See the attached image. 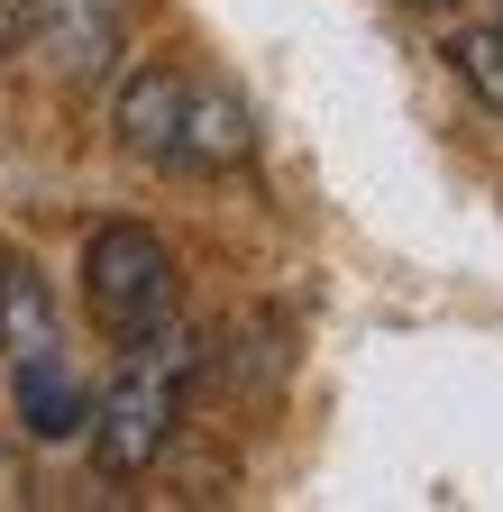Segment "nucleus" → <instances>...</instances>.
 Returning a JSON list of instances; mask_svg holds the SVG:
<instances>
[{"instance_id": "nucleus-1", "label": "nucleus", "mask_w": 503, "mask_h": 512, "mask_svg": "<svg viewBox=\"0 0 503 512\" xmlns=\"http://www.w3.org/2000/svg\"><path fill=\"white\" fill-rule=\"evenodd\" d=\"M183 375H193V339H174V330H156V339H138L129 348V375L110 384V394L92 403V458H101V476H147L156 458H165V439H174V412H183Z\"/></svg>"}, {"instance_id": "nucleus-3", "label": "nucleus", "mask_w": 503, "mask_h": 512, "mask_svg": "<svg viewBox=\"0 0 503 512\" xmlns=\"http://www.w3.org/2000/svg\"><path fill=\"white\" fill-rule=\"evenodd\" d=\"M28 46L46 55L55 92H92V83H110L119 46H129V0H37Z\"/></svg>"}, {"instance_id": "nucleus-6", "label": "nucleus", "mask_w": 503, "mask_h": 512, "mask_svg": "<svg viewBox=\"0 0 503 512\" xmlns=\"http://www.w3.org/2000/svg\"><path fill=\"white\" fill-rule=\"evenodd\" d=\"M247 156H257V119H247V101L220 92V83H193L183 128H174V174H238Z\"/></svg>"}, {"instance_id": "nucleus-9", "label": "nucleus", "mask_w": 503, "mask_h": 512, "mask_svg": "<svg viewBox=\"0 0 503 512\" xmlns=\"http://www.w3.org/2000/svg\"><path fill=\"white\" fill-rule=\"evenodd\" d=\"M28 19H37V0H0V55L28 46Z\"/></svg>"}, {"instance_id": "nucleus-7", "label": "nucleus", "mask_w": 503, "mask_h": 512, "mask_svg": "<svg viewBox=\"0 0 503 512\" xmlns=\"http://www.w3.org/2000/svg\"><path fill=\"white\" fill-rule=\"evenodd\" d=\"M10 394H19V421L37 439H74L92 421V394L74 384V357H46V366H10Z\"/></svg>"}, {"instance_id": "nucleus-10", "label": "nucleus", "mask_w": 503, "mask_h": 512, "mask_svg": "<svg viewBox=\"0 0 503 512\" xmlns=\"http://www.w3.org/2000/svg\"><path fill=\"white\" fill-rule=\"evenodd\" d=\"M0 503H28V494H19V467H10V458H0Z\"/></svg>"}, {"instance_id": "nucleus-8", "label": "nucleus", "mask_w": 503, "mask_h": 512, "mask_svg": "<svg viewBox=\"0 0 503 512\" xmlns=\"http://www.w3.org/2000/svg\"><path fill=\"white\" fill-rule=\"evenodd\" d=\"M449 64H458V83L503 119V19H494V28H458V37H449Z\"/></svg>"}, {"instance_id": "nucleus-5", "label": "nucleus", "mask_w": 503, "mask_h": 512, "mask_svg": "<svg viewBox=\"0 0 503 512\" xmlns=\"http://www.w3.org/2000/svg\"><path fill=\"white\" fill-rule=\"evenodd\" d=\"M183 101H193V74H174V64H138V74L119 83V101H110L119 156H129V165H174Z\"/></svg>"}, {"instance_id": "nucleus-2", "label": "nucleus", "mask_w": 503, "mask_h": 512, "mask_svg": "<svg viewBox=\"0 0 503 512\" xmlns=\"http://www.w3.org/2000/svg\"><path fill=\"white\" fill-rule=\"evenodd\" d=\"M83 302H92V320L119 348L156 339L174 320V256H165V238L147 220H101L83 238Z\"/></svg>"}, {"instance_id": "nucleus-4", "label": "nucleus", "mask_w": 503, "mask_h": 512, "mask_svg": "<svg viewBox=\"0 0 503 512\" xmlns=\"http://www.w3.org/2000/svg\"><path fill=\"white\" fill-rule=\"evenodd\" d=\"M65 357V311H55V284L37 256L0 247V366H46Z\"/></svg>"}]
</instances>
